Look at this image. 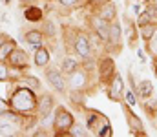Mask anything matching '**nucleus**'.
<instances>
[{
	"mask_svg": "<svg viewBox=\"0 0 157 137\" xmlns=\"http://www.w3.org/2000/svg\"><path fill=\"white\" fill-rule=\"evenodd\" d=\"M15 128L11 124H0V135H13Z\"/></svg>",
	"mask_w": 157,
	"mask_h": 137,
	"instance_id": "19",
	"label": "nucleus"
},
{
	"mask_svg": "<svg viewBox=\"0 0 157 137\" xmlns=\"http://www.w3.org/2000/svg\"><path fill=\"white\" fill-rule=\"evenodd\" d=\"M71 75H73V79H71V86L77 90V88H80V86L84 84V75H82V73H75V71H73Z\"/></svg>",
	"mask_w": 157,
	"mask_h": 137,
	"instance_id": "18",
	"label": "nucleus"
},
{
	"mask_svg": "<svg viewBox=\"0 0 157 137\" xmlns=\"http://www.w3.org/2000/svg\"><path fill=\"white\" fill-rule=\"evenodd\" d=\"M26 82L31 86V88H40V82H39V79H35V77H26Z\"/></svg>",
	"mask_w": 157,
	"mask_h": 137,
	"instance_id": "22",
	"label": "nucleus"
},
{
	"mask_svg": "<svg viewBox=\"0 0 157 137\" xmlns=\"http://www.w3.org/2000/svg\"><path fill=\"white\" fill-rule=\"evenodd\" d=\"M110 31H112V26L106 22V20H99V28H97V35L102 39V40H110Z\"/></svg>",
	"mask_w": 157,
	"mask_h": 137,
	"instance_id": "11",
	"label": "nucleus"
},
{
	"mask_svg": "<svg viewBox=\"0 0 157 137\" xmlns=\"http://www.w3.org/2000/svg\"><path fill=\"white\" fill-rule=\"evenodd\" d=\"M95 123H97V117H95V115H90V119H88V126H90V128H93V126H95Z\"/></svg>",
	"mask_w": 157,
	"mask_h": 137,
	"instance_id": "28",
	"label": "nucleus"
},
{
	"mask_svg": "<svg viewBox=\"0 0 157 137\" xmlns=\"http://www.w3.org/2000/svg\"><path fill=\"white\" fill-rule=\"evenodd\" d=\"M154 35H155V26H152V24H143V28H141V37H143L144 40H150Z\"/></svg>",
	"mask_w": 157,
	"mask_h": 137,
	"instance_id": "17",
	"label": "nucleus"
},
{
	"mask_svg": "<svg viewBox=\"0 0 157 137\" xmlns=\"http://www.w3.org/2000/svg\"><path fill=\"white\" fill-rule=\"evenodd\" d=\"M62 6H68V7H73V6H77L78 0H59Z\"/></svg>",
	"mask_w": 157,
	"mask_h": 137,
	"instance_id": "26",
	"label": "nucleus"
},
{
	"mask_svg": "<svg viewBox=\"0 0 157 137\" xmlns=\"http://www.w3.org/2000/svg\"><path fill=\"white\" fill-rule=\"evenodd\" d=\"M26 40L33 48H40L42 46V33L40 31H28L26 33Z\"/></svg>",
	"mask_w": 157,
	"mask_h": 137,
	"instance_id": "13",
	"label": "nucleus"
},
{
	"mask_svg": "<svg viewBox=\"0 0 157 137\" xmlns=\"http://www.w3.org/2000/svg\"><path fill=\"white\" fill-rule=\"evenodd\" d=\"M11 106H13V110H17V112H31L33 108H37V97H35V93L29 90V88H18V90L13 93V97H11Z\"/></svg>",
	"mask_w": 157,
	"mask_h": 137,
	"instance_id": "1",
	"label": "nucleus"
},
{
	"mask_svg": "<svg viewBox=\"0 0 157 137\" xmlns=\"http://www.w3.org/2000/svg\"><path fill=\"white\" fill-rule=\"evenodd\" d=\"M48 60H49V51L46 48H42V46L37 48V51H35V64L37 66H46Z\"/></svg>",
	"mask_w": 157,
	"mask_h": 137,
	"instance_id": "10",
	"label": "nucleus"
},
{
	"mask_svg": "<svg viewBox=\"0 0 157 137\" xmlns=\"http://www.w3.org/2000/svg\"><path fill=\"white\" fill-rule=\"evenodd\" d=\"M0 106H4V101H2V99H0Z\"/></svg>",
	"mask_w": 157,
	"mask_h": 137,
	"instance_id": "31",
	"label": "nucleus"
},
{
	"mask_svg": "<svg viewBox=\"0 0 157 137\" xmlns=\"http://www.w3.org/2000/svg\"><path fill=\"white\" fill-rule=\"evenodd\" d=\"M126 101H128V104H130V106H135V104H137V101H135L133 93H130V91L126 93Z\"/></svg>",
	"mask_w": 157,
	"mask_h": 137,
	"instance_id": "25",
	"label": "nucleus"
},
{
	"mask_svg": "<svg viewBox=\"0 0 157 137\" xmlns=\"http://www.w3.org/2000/svg\"><path fill=\"white\" fill-rule=\"evenodd\" d=\"M7 77H9V71H7L6 64H4V62H0V81H6Z\"/></svg>",
	"mask_w": 157,
	"mask_h": 137,
	"instance_id": "21",
	"label": "nucleus"
},
{
	"mask_svg": "<svg viewBox=\"0 0 157 137\" xmlns=\"http://www.w3.org/2000/svg\"><path fill=\"white\" fill-rule=\"evenodd\" d=\"M119 33H121L119 26H117V24H113V26H112V31H110V39L117 42V40H119Z\"/></svg>",
	"mask_w": 157,
	"mask_h": 137,
	"instance_id": "20",
	"label": "nucleus"
},
{
	"mask_svg": "<svg viewBox=\"0 0 157 137\" xmlns=\"http://www.w3.org/2000/svg\"><path fill=\"white\" fill-rule=\"evenodd\" d=\"M78 68V62L75 60V59H71V57H66L64 60H62V71L64 73H73V71H77Z\"/></svg>",
	"mask_w": 157,
	"mask_h": 137,
	"instance_id": "14",
	"label": "nucleus"
},
{
	"mask_svg": "<svg viewBox=\"0 0 157 137\" xmlns=\"http://www.w3.org/2000/svg\"><path fill=\"white\" fill-rule=\"evenodd\" d=\"M75 51H77L80 57H88L90 55V42H88V39L86 37H77L75 39Z\"/></svg>",
	"mask_w": 157,
	"mask_h": 137,
	"instance_id": "7",
	"label": "nucleus"
},
{
	"mask_svg": "<svg viewBox=\"0 0 157 137\" xmlns=\"http://www.w3.org/2000/svg\"><path fill=\"white\" fill-rule=\"evenodd\" d=\"M46 79H48V82L57 91H64V81H62V73L60 71H57V70L51 68V70L46 71Z\"/></svg>",
	"mask_w": 157,
	"mask_h": 137,
	"instance_id": "3",
	"label": "nucleus"
},
{
	"mask_svg": "<svg viewBox=\"0 0 157 137\" xmlns=\"http://www.w3.org/2000/svg\"><path fill=\"white\" fill-rule=\"evenodd\" d=\"M115 73V64H113V60L108 57V59H104L102 62H101V79L102 81H110V77Z\"/></svg>",
	"mask_w": 157,
	"mask_h": 137,
	"instance_id": "5",
	"label": "nucleus"
},
{
	"mask_svg": "<svg viewBox=\"0 0 157 137\" xmlns=\"http://www.w3.org/2000/svg\"><path fill=\"white\" fill-rule=\"evenodd\" d=\"M99 135L101 137H110L112 135V128H110V126H102V130H101V132H99Z\"/></svg>",
	"mask_w": 157,
	"mask_h": 137,
	"instance_id": "24",
	"label": "nucleus"
},
{
	"mask_svg": "<svg viewBox=\"0 0 157 137\" xmlns=\"http://www.w3.org/2000/svg\"><path fill=\"white\" fill-rule=\"evenodd\" d=\"M124 88V82H122V77L121 75H113V84H112V90L108 91L112 99H119V95L122 93Z\"/></svg>",
	"mask_w": 157,
	"mask_h": 137,
	"instance_id": "9",
	"label": "nucleus"
},
{
	"mask_svg": "<svg viewBox=\"0 0 157 137\" xmlns=\"http://www.w3.org/2000/svg\"><path fill=\"white\" fill-rule=\"evenodd\" d=\"M37 108H39L40 115H48V113L51 112V108H53V97L44 95V97L40 99V102H37Z\"/></svg>",
	"mask_w": 157,
	"mask_h": 137,
	"instance_id": "8",
	"label": "nucleus"
},
{
	"mask_svg": "<svg viewBox=\"0 0 157 137\" xmlns=\"http://www.w3.org/2000/svg\"><path fill=\"white\" fill-rule=\"evenodd\" d=\"M99 18H102L106 22H112L115 18V6L112 2H104V6H102V9L99 13Z\"/></svg>",
	"mask_w": 157,
	"mask_h": 137,
	"instance_id": "6",
	"label": "nucleus"
},
{
	"mask_svg": "<svg viewBox=\"0 0 157 137\" xmlns=\"http://www.w3.org/2000/svg\"><path fill=\"white\" fill-rule=\"evenodd\" d=\"M2 2H4V4H9V2H11V0H2Z\"/></svg>",
	"mask_w": 157,
	"mask_h": 137,
	"instance_id": "30",
	"label": "nucleus"
},
{
	"mask_svg": "<svg viewBox=\"0 0 157 137\" xmlns=\"http://www.w3.org/2000/svg\"><path fill=\"white\" fill-rule=\"evenodd\" d=\"M152 91H154V84H152L150 81H143V82L139 84V88H137V93H139L141 97H150Z\"/></svg>",
	"mask_w": 157,
	"mask_h": 137,
	"instance_id": "15",
	"label": "nucleus"
},
{
	"mask_svg": "<svg viewBox=\"0 0 157 137\" xmlns=\"http://www.w3.org/2000/svg\"><path fill=\"white\" fill-rule=\"evenodd\" d=\"M71 126H73L71 113L66 110H59V113L55 117V130L57 132H68V130H71Z\"/></svg>",
	"mask_w": 157,
	"mask_h": 137,
	"instance_id": "2",
	"label": "nucleus"
},
{
	"mask_svg": "<svg viewBox=\"0 0 157 137\" xmlns=\"http://www.w3.org/2000/svg\"><path fill=\"white\" fill-rule=\"evenodd\" d=\"M7 60H9V64L15 66V68H24V66L28 64V55H26L24 51H20V49H13V51L9 53V57H7Z\"/></svg>",
	"mask_w": 157,
	"mask_h": 137,
	"instance_id": "4",
	"label": "nucleus"
},
{
	"mask_svg": "<svg viewBox=\"0 0 157 137\" xmlns=\"http://www.w3.org/2000/svg\"><path fill=\"white\" fill-rule=\"evenodd\" d=\"M26 18L29 22H39L40 18H42V11H40L39 7H29V9H26Z\"/></svg>",
	"mask_w": 157,
	"mask_h": 137,
	"instance_id": "16",
	"label": "nucleus"
},
{
	"mask_svg": "<svg viewBox=\"0 0 157 137\" xmlns=\"http://www.w3.org/2000/svg\"><path fill=\"white\" fill-rule=\"evenodd\" d=\"M91 4H102V2H110V0H90Z\"/></svg>",
	"mask_w": 157,
	"mask_h": 137,
	"instance_id": "29",
	"label": "nucleus"
},
{
	"mask_svg": "<svg viewBox=\"0 0 157 137\" xmlns=\"http://www.w3.org/2000/svg\"><path fill=\"white\" fill-rule=\"evenodd\" d=\"M15 49V42L13 40H4L0 44V62H6V59L9 57V53Z\"/></svg>",
	"mask_w": 157,
	"mask_h": 137,
	"instance_id": "12",
	"label": "nucleus"
},
{
	"mask_svg": "<svg viewBox=\"0 0 157 137\" xmlns=\"http://www.w3.org/2000/svg\"><path fill=\"white\" fill-rule=\"evenodd\" d=\"M71 135H84V130H82V126H77V128H73Z\"/></svg>",
	"mask_w": 157,
	"mask_h": 137,
	"instance_id": "27",
	"label": "nucleus"
},
{
	"mask_svg": "<svg viewBox=\"0 0 157 137\" xmlns=\"http://www.w3.org/2000/svg\"><path fill=\"white\" fill-rule=\"evenodd\" d=\"M154 2H155V4H157V0H154Z\"/></svg>",
	"mask_w": 157,
	"mask_h": 137,
	"instance_id": "32",
	"label": "nucleus"
},
{
	"mask_svg": "<svg viewBox=\"0 0 157 137\" xmlns=\"http://www.w3.org/2000/svg\"><path fill=\"white\" fill-rule=\"evenodd\" d=\"M2 119L4 121H17V115L13 112H2Z\"/></svg>",
	"mask_w": 157,
	"mask_h": 137,
	"instance_id": "23",
	"label": "nucleus"
}]
</instances>
